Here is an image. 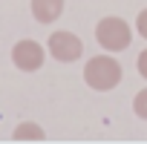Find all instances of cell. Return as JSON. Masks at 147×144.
Returning <instances> with one entry per match:
<instances>
[{
	"label": "cell",
	"instance_id": "cell-1",
	"mask_svg": "<svg viewBox=\"0 0 147 144\" xmlns=\"http://www.w3.org/2000/svg\"><path fill=\"white\" fill-rule=\"evenodd\" d=\"M121 78H124V69H121V63L113 58V52L95 55V58H90L87 66H84V81H87V87L95 89V92H110V89H115V87L121 84Z\"/></svg>",
	"mask_w": 147,
	"mask_h": 144
},
{
	"label": "cell",
	"instance_id": "cell-2",
	"mask_svg": "<svg viewBox=\"0 0 147 144\" xmlns=\"http://www.w3.org/2000/svg\"><path fill=\"white\" fill-rule=\"evenodd\" d=\"M95 40H98V46L104 49V52H124L127 46H130V40H133V29H130V23L124 20V17H115V15H110V17H101L98 20V26H95Z\"/></svg>",
	"mask_w": 147,
	"mask_h": 144
},
{
	"label": "cell",
	"instance_id": "cell-3",
	"mask_svg": "<svg viewBox=\"0 0 147 144\" xmlns=\"http://www.w3.org/2000/svg\"><path fill=\"white\" fill-rule=\"evenodd\" d=\"M46 52H49L55 61H61V63H72V61H78V58L84 55V43H81L78 35L61 29V32H52V35H49Z\"/></svg>",
	"mask_w": 147,
	"mask_h": 144
},
{
	"label": "cell",
	"instance_id": "cell-4",
	"mask_svg": "<svg viewBox=\"0 0 147 144\" xmlns=\"http://www.w3.org/2000/svg\"><path fill=\"white\" fill-rule=\"evenodd\" d=\"M43 58H46V49L32 38H23L12 46V63L20 72H38L43 66Z\"/></svg>",
	"mask_w": 147,
	"mask_h": 144
},
{
	"label": "cell",
	"instance_id": "cell-5",
	"mask_svg": "<svg viewBox=\"0 0 147 144\" xmlns=\"http://www.w3.org/2000/svg\"><path fill=\"white\" fill-rule=\"evenodd\" d=\"M29 6L38 23H55L63 15V0H32Z\"/></svg>",
	"mask_w": 147,
	"mask_h": 144
},
{
	"label": "cell",
	"instance_id": "cell-6",
	"mask_svg": "<svg viewBox=\"0 0 147 144\" xmlns=\"http://www.w3.org/2000/svg\"><path fill=\"white\" fill-rule=\"evenodd\" d=\"M43 130H40V124H35V121H23V124H18L15 127V133H12V138L15 141H43Z\"/></svg>",
	"mask_w": 147,
	"mask_h": 144
},
{
	"label": "cell",
	"instance_id": "cell-7",
	"mask_svg": "<svg viewBox=\"0 0 147 144\" xmlns=\"http://www.w3.org/2000/svg\"><path fill=\"white\" fill-rule=\"evenodd\" d=\"M133 112H136L141 121H147V87L136 92V98H133Z\"/></svg>",
	"mask_w": 147,
	"mask_h": 144
},
{
	"label": "cell",
	"instance_id": "cell-8",
	"mask_svg": "<svg viewBox=\"0 0 147 144\" xmlns=\"http://www.w3.org/2000/svg\"><path fill=\"white\" fill-rule=\"evenodd\" d=\"M136 32L147 40V9H141V12L136 15Z\"/></svg>",
	"mask_w": 147,
	"mask_h": 144
},
{
	"label": "cell",
	"instance_id": "cell-9",
	"mask_svg": "<svg viewBox=\"0 0 147 144\" xmlns=\"http://www.w3.org/2000/svg\"><path fill=\"white\" fill-rule=\"evenodd\" d=\"M136 69H138V75L147 81V49L138 52V61H136Z\"/></svg>",
	"mask_w": 147,
	"mask_h": 144
}]
</instances>
